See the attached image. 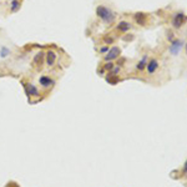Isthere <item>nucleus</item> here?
<instances>
[{"label": "nucleus", "instance_id": "aec40b11", "mask_svg": "<svg viewBox=\"0 0 187 187\" xmlns=\"http://www.w3.org/2000/svg\"><path fill=\"white\" fill-rule=\"evenodd\" d=\"M132 39V36H126V37H125V40H131Z\"/></svg>", "mask_w": 187, "mask_h": 187}, {"label": "nucleus", "instance_id": "4be33fe9", "mask_svg": "<svg viewBox=\"0 0 187 187\" xmlns=\"http://www.w3.org/2000/svg\"><path fill=\"white\" fill-rule=\"evenodd\" d=\"M185 172H187V162H186V165H185Z\"/></svg>", "mask_w": 187, "mask_h": 187}, {"label": "nucleus", "instance_id": "2eb2a0df", "mask_svg": "<svg viewBox=\"0 0 187 187\" xmlns=\"http://www.w3.org/2000/svg\"><path fill=\"white\" fill-rule=\"evenodd\" d=\"M112 67H114V64H112V63H108V64H106V66H105V69H106V70H111Z\"/></svg>", "mask_w": 187, "mask_h": 187}, {"label": "nucleus", "instance_id": "6ab92c4d", "mask_svg": "<svg viewBox=\"0 0 187 187\" xmlns=\"http://www.w3.org/2000/svg\"><path fill=\"white\" fill-rule=\"evenodd\" d=\"M8 187H18V186H16L14 182H11V183H10V185H8Z\"/></svg>", "mask_w": 187, "mask_h": 187}, {"label": "nucleus", "instance_id": "9b49d317", "mask_svg": "<svg viewBox=\"0 0 187 187\" xmlns=\"http://www.w3.org/2000/svg\"><path fill=\"white\" fill-rule=\"evenodd\" d=\"M28 93L30 94V95H34V96H36V95H39V91H37V89L34 85H31L30 84L29 86H28Z\"/></svg>", "mask_w": 187, "mask_h": 187}, {"label": "nucleus", "instance_id": "1a4fd4ad", "mask_svg": "<svg viewBox=\"0 0 187 187\" xmlns=\"http://www.w3.org/2000/svg\"><path fill=\"white\" fill-rule=\"evenodd\" d=\"M130 29V24L126 23V21H121L120 24H118V30L120 31H127V30Z\"/></svg>", "mask_w": 187, "mask_h": 187}, {"label": "nucleus", "instance_id": "5701e85b", "mask_svg": "<svg viewBox=\"0 0 187 187\" xmlns=\"http://www.w3.org/2000/svg\"><path fill=\"white\" fill-rule=\"evenodd\" d=\"M186 53H187V45H186Z\"/></svg>", "mask_w": 187, "mask_h": 187}, {"label": "nucleus", "instance_id": "f257e3e1", "mask_svg": "<svg viewBox=\"0 0 187 187\" xmlns=\"http://www.w3.org/2000/svg\"><path fill=\"white\" fill-rule=\"evenodd\" d=\"M96 14L100 16V18L102 19L105 23H107V24L114 23V20H115V14H114V13H112L110 9L105 8V6H102V5H101V6H97Z\"/></svg>", "mask_w": 187, "mask_h": 187}, {"label": "nucleus", "instance_id": "423d86ee", "mask_svg": "<svg viewBox=\"0 0 187 187\" xmlns=\"http://www.w3.org/2000/svg\"><path fill=\"white\" fill-rule=\"evenodd\" d=\"M56 60V54L54 51H49L46 55V61H47V65H54Z\"/></svg>", "mask_w": 187, "mask_h": 187}, {"label": "nucleus", "instance_id": "a211bd4d", "mask_svg": "<svg viewBox=\"0 0 187 187\" xmlns=\"http://www.w3.org/2000/svg\"><path fill=\"white\" fill-rule=\"evenodd\" d=\"M173 39V35H172V33H168V40H172Z\"/></svg>", "mask_w": 187, "mask_h": 187}, {"label": "nucleus", "instance_id": "dca6fc26", "mask_svg": "<svg viewBox=\"0 0 187 187\" xmlns=\"http://www.w3.org/2000/svg\"><path fill=\"white\" fill-rule=\"evenodd\" d=\"M8 53H9V50L8 49H5V47H3V53H1V56H6V55H8Z\"/></svg>", "mask_w": 187, "mask_h": 187}, {"label": "nucleus", "instance_id": "412c9836", "mask_svg": "<svg viewBox=\"0 0 187 187\" xmlns=\"http://www.w3.org/2000/svg\"><path fill=\"white\" fill-rule=\"evenodd\" d=\"M101 51L105 53V51H107V49H106V47H102V49H101Z\"/></svg>", "mask_w": 187, "mask_h": 187}, {"label": "nucleus", "instance_id": "20e7f679", "mask_svg": "<svg viewBox=\"0 0 187 187\" xmlns=\"http://www.w3.org/2000/svg\"><path fill=\"white\" fill-rule=\"evenodd\" d=\"M185 21H186L185 14H183V13H178V14L175 15V18H173V20H172V24H173L175 28H180V26L183 25V23Z\"/></svg>", "mask_w": 187, "mask_h": 187}, {"label": "nucleus", "instance_id": "f3484780", "mask_svg": "<svg viewBox=\"0 0 187 187\" xmlns=\"http://www.w3.org/2000/svg\"><path fill=\"white\" fill-rule=\"evenodd\" d=\"M105 41H106V43H112V39H111V37H105Z\"/></svg>", "mask_w": 187, "mask_h": 187}, {"label": "nucleus", "instance_id": "f03ea898", "mask_svg": "<svg viewBox=\"0 0 187 187\" xmlns=\"http://www.w3.org/2000/svg\"><path fill=\"white\" fill-rule=\"evenodd\" d=\"M120 53H121L120 47H117V46H114V47H111V49L108 50L107 55L105 56V60H106V61H111V60L116 59V57H117L118 55H120Z\"/></svg>", "mask_w": 187, "mask_h": 187}, {"label": "nucleus", "instance_id": "f8f14e48", "mask_svg": "<svg viewBox=\"0 0 187 187\" xmlns=\"http://www.w3.org/2000/svg\"><path fill=\"white\" fill-rule=\"evenodd\" d=\"M43 57H44V54H43V53H39V54H36V56L34 57V63H35V64H41V61H43Z\"/></svg>", "mask_w": 187, "mask_h": 187}, {"label": "nucleus", "instance_id": "0eeeda50", "mask_svg": "<svg viewBox=\"0 0 187 187\" xmlns=\"http://www.w3.org/2000/svg\"><path fill=\"white\" fill-rule=\"evenodd\" d=\"M135 20L138 24H141V25H145V23H146V15L144 14V13H137V14L135 15Z\"/></svg>", "mask_w": 187, "mask_h": 187}, {"label": "nucleus", "instance_id": "ddd939ff", "mask_svg": "<svg viewBox=\"0 0 187 187\" xmlns=\"http://www.w3.org/2000/svg\"><path fill=\"white\" fill-rule=\"evenodd\" d=\"M19 8H20V3L16 1V0H14V1L11 3V10H13V11H16Z\"/></svg>", "mask_w": 187, "mask_h": 187}, {"label": "nucleus", "instance_id": "39448f33", "mask_svg": "<svg viewBox=\"0 0 187 187\" xmlns=\"http://www.w3.org/2000/svg\"><path fill=\"white\" fill-rule=\"evenodd\" d=\"M157 67H158V64H157V61H156V60H151L147 64V70H148L150 74H154Z\"/></svg>", "mask_w": 187, "mask_h": 187}, {"label": "nucleus", "instance_id": "9d476101", "mask_svg": "<svg viewBox=\"0 0 187 187\" xmlns=\"http://www.w3.org/2000/svg\"><path fill=\"white\" fill-rule=\"evenodd\" d=\"M106 81H107V83H110L111 85H115V84H117L118 79H117L116 75L112 74V75H110V76H107V77H106Z\"/></svg>", "mask_w": 187, "mask_h": 187}, {"label": "nucleus", "instance_id": "7ed1b4c3", "mask_svg": "<svg viewBox=\"0 0 187 187\" xmlns=\"http://www.w3.org/2000/svg\"><path fill=\"white\" fill-rule=\"evenodd\" d=\"M182 45H183V43L181 40H175V41H172L171 46H170V53H171L172 55H177V54L181 51Z\"/></svg>", "mask_w": 187, "mask_h": 187}, {"label": "nucleus", "instance_id": "6e6552de", "mask_svg": "<svg viewBox=\"0 0 187 187\" xmlns=\"http://www.w3.org/2000/svg\"><path fill=\"white\" fill-rule=\"evenodd\" d=\"M40 84L43 85V86H49V85H51V84H54V81L50 79V77H47V76H41L40 77Z\"/></svg>", "mask_w": 187, "mask_h": 187}, {"label": "nucleus", "instance_id": "4468645a", "mask_svg": "<svg viewBox=\"0 0 187 187\" xmlns=\"http://www.w3.org/2000/svg\"><path fill=\"white\" fill-rule=\"evenodd\" d=\"M145 65H146V56L140 61V63L137 64V69H138V70H142V69L145 67Z\"/></svg>", "mask_w": 187, "mask_h": 187}]
</instances>
